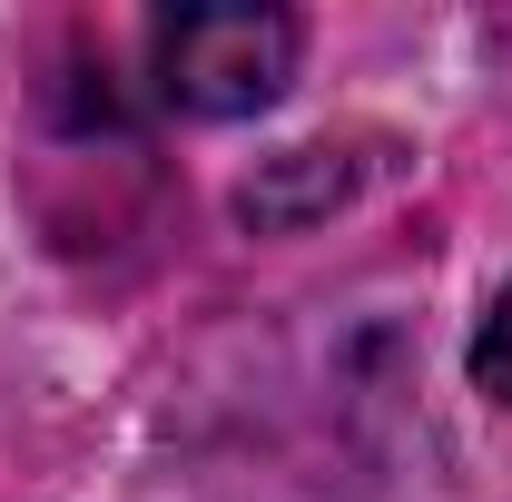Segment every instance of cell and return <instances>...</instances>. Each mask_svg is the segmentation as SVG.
Instances as JSON below:
<instances>
[{"mask_svg": "<svg viewBox=\"0 0 512 502\" xmlns=\"http://www.w3.org/2000/svg\"><path fill=\"white\" fill-rule=\"evenodd\" d=\"M296 79V20L256 0H207L158 20V89L197 119H247Z\"/></svg>", "mask_w": 512, "mask_h": 502, "instance_id": "cell-1", "label": "cell"}, {"mask_svg": "<svg viewBox=\"0 0 512 502\" xmlns=\"http://www.w3.org/2000/svg\"><path fill=\"white\" fill-rule=\"evenodd\" d=\"M473 375H483V394H503V404H512V286L493 296V315H483V345H473Z\"/></svg>", "mask_w": 512, "mask_h": 502, "instance_id": "cell-2", "label": "cell"}]
</instances>
